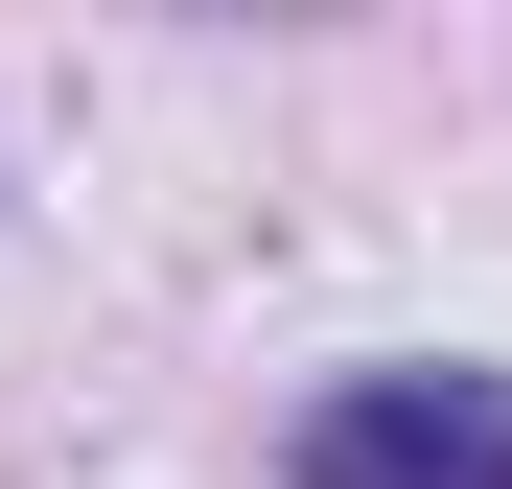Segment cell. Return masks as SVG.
<instances>
[{"label":"cell","instance_id":"6da1fadb","mask_svg":"<svg viewBox=\"0 0 512 489\" xmlns=\"http://www.w3.org/2000/svg\"><path fill=\"white\" fill-rule=\"evenodd\" d=\"M303 489H512V396L489 373H350L303 420Z\"/></svg>","mask_w":512,"mask_h":489}]
</instances>
